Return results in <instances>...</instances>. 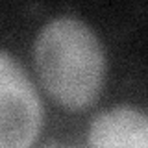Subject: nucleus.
<instances>
[{
  "instance_id": "nucleus-3",
  "label": "nucleus",
  "mask_w": 148,
  "mask_h": 148,
  "mask_svg": "<svg viewBox=\"0 0 148 148\" xmlns=\"http://www.w3.org/2000/svg\"><path fill=\"white\" fill-rule=\"evenodd\" d=\"M89 148H148V115L133 108H113L91 122Z\"/></svg>"
},
{
  "instance_id": "nucleus-1",
  "label": "nucleus",
  "mask_w": 148,
  "mask_h": 148,
  "mask_svg": "<svg viewBox=\"0 0 148 148\" xmlns=\"http://www.w3.org/2000/svg\"><path fill=\"white\" fill-rule=\"evenodd\" d=\"M35 65L45 89L59 106L80 111L100 96L106 56L95 32L72 17H59L41 28Z\"/></svg>"
},
{
  "instance_id": "nucleus-4",
  "label": "nucleus",
  "mask_w": 148,
  "mask_h": 148,
  "mask_svg": "<svg viewBox=\"0 0 148 148\" xmlns=\"http://www.w3.org/2000/svg\"><path fill=\"white\" fill-rule=\"evenodd\" d=\"M46 148H67V146H46Z\"/></svg>"
},
{
  "instance_id": "nucleus-2",
  "label": "nucleus",
  "mask_w": 148,
  "mask_h": 148,
  "mask_svg": "<svg viewBox=\"0 0 148 148\" xmlns=\"http://www.w3.org/2000/svg\"><path fill=\"white\" fill-rule=\"evenodd\" d=\"M43 122L34 83L13 56L0 52V148H30Z\"/></svg>"
}]
</instances>
